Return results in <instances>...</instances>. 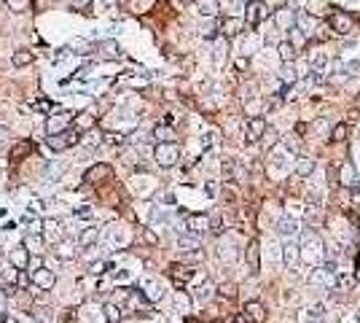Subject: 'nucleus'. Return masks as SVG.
<instances>
[{"instance_id":"nucleus-23","label":"nucleus","mask_w":360,"mask_h":323,"mask_svg":"<svg viewBox=\"0 0 360 323\" xmlns=\"http://www.w3.org/2000/svg\"><path fill=\"white\" fill-rule=\"evenodd\" d=\"M218 0H199V11H202L204 16H218Z\"/></svg>"},{"instance_id":"nucleus-14","label":"nucleus","mask_w":360,"mask_h":323,"mask_svg":"<svg viewBox=\"0 0 360 323\" xmlns=\"http://www.w3.org/2000/svg\"><path fill=\"white\" fill-rule=\"evenodd\" d=\"M320 318H323V305H315L312 310H301L298 323H317Z\"/></svg>"},{"instance_id":"nucleus-12","label":"nucleus","mask_w":360,"mask_h":323,"mask_svg":"<svg viewBox=\"0 0 360 323\" xmlns=\"http://www.w3.org/2000/svg\"><path fill=\"white\" fill-rule=\"evenodd\" d=\"M293 22H296V14L290 8H279L277 11V27L279 30H293Z\"/></svg>"},{"instance_id":"nucleus-41","label":"nucleus","mask_w":360,"mask_h":323,"mask_svg":"<svg viewBox=\"0 0 360 323\" xmlns=\"http://www.w3.org/2000/svg\"><path fill=\"white\" fill-rule=\"evenodd\" d=\"M5 3L11 5L14 11H22V5H24V0H5Z\"/></svg>"},{"instance_id":"nucleus-44","label":"nucleus","mask_w":360,"mask_h":323,"mask_svg":"<svg viewBox=\"0 0 360 323\" xmlns=\"http://www.w3.org/2000/svg\"><path fill=\"white\" fill-rule=\"evenodd\" d=\"M145 242H151V245H156V237H153V232H145Z\"/></svg>"},{"instance_id":"nucleus-26","label":"nucleus","mask_w":360,"mask_h":323,"mask_svg":"<svg viewBox=\"0 0 360 323\" xmlns=\"http://www.w3.org/2000/svg\"><path fill=\"white\" fill-rule=\"evenodd\" d=\"M352 181H355V170H352L350 164H344V167H342V178H339V183H342V186H352Z\"/></svg>"},{"instance_id":"nucleus-40","label":"nucleus","mask_w":360,"mask_h":323,"mask_svg":"<svg viewBox=\"0 0 360 323\" xmlns=\"http://www.w3.org/2000/svg\"><path fill=\"white\" fill-rule=\"evenodd\" d=\"M8 137H11V132H8V129H0V148H3L5 143H8Z\"/></svg>"},{"instance_id":"nucleus-42","label":"nucleus","mask_w":360,"mask_h":323,"mask_svg":"<svg viewBox=\"0 0 360 323\" xmlns=\"http://www.w3.org/2000/svg\"><path fill=\"white\" fill-rule=\"evenodd\" d=\"M27 283H30V278H27L24 272H19V275H16V286H27Z\"/></svg>"},{"instance_id":"nucleus-38","label":"nucleus","mask_w":360,"mask_h":323,"mask_svg":"<svg viewBox=\"0 0 360 323\" xmlns=\"http://www.w3.org/2000/svg\"><path fill=\"white\" fill-rule=\"evenodd\" d=\"M312 65H315L317 70H320V68H325V65H328V57H325V54H317V57H315V62H312Z\"/></svg>"},{"instance_id":"nucleus-16","label":"nucleus","mask_w":360,"mask_h":323,"mask_svg":"<svg viewBox=\"0 0 360 323\" xmlns=\"http://www.w3.org/2000/svg\"><path fill=\"white\" fill-rule=\"evenodd\" d=\"M248 264H250V272H253V275L261 269V261H258V242H256V240L248 245Z\"/></svg>"},{"instance_id":"nucleus-37","label":"nucleus","mask_w":360,"mask_h":323,"mask_svg":"<svg viewBox=\"0 0 360 323\" xmlns=\"http://www.w3.org/2000/svg\"><path fill=\"white\" fill-rule=\"evenodd\" d=\"M89 3H91V0H70V8L73 11H84Z\"/></svg>"},{"instance_id":"nucleus-25","label":"nucleus","mask_w":360,"mask_h":323,"mask_svg":"<svg viewBox=\"0 0 360 323\" xmlns=\"http://www.w3.org/2000/svg\"><path fill=\"white\" fill-rule=\"evenodd\" d=\"M99 140H102V132H99V129H89V132L84 135V146H89V148L99 146Z\"/></svg>"},{"instance_id":"nucleus-31","label":"nucleus","mask_w":360,"mask_h":323,"mask_svg":"<svg viewBox=\"0 0 360 323\" xmlns=\"http://www.w3.org/2000/svg\"><path fill=\"white\" fill-rule=\"evenodd\" d=\"M312 24H315V22H312V16H306V14H298V27H301L298 32H306V35H309Z\"/></svg>"},{"instance_id":"nucleus-13","label":"nucleus","mask_w":360,"mask_h":323,"mask_svg":"<svg viewBox=\"0 0 360 323\" xmlns=\"http://www.w3.org/2000/svg\"><path fill=\"white\" fill-rule=\"evenodd\" d=\"M32 151H35V146H32L30 140H24V143H19V146L11 148V162H19V159H24V156H30Z\"/></svg>"},{"instance_id":"nucleus-1","label":"nucleus","mask_w":360,"mask_h":323,"mask_svg":"<svg viewBox=\"0 0 360 323\" xmlns=\"http://www.w3.org/2000/svg\"><path fill=\"white\" fill-rule=\"evenodd\" d=\"M153 156H156V162L162 164V167H172V164L180 159V148L175 143H159L156 151H153Z\"/></svg>"},{"instance_id":"nucleus-8","label":"nucleus","mask_w":360,"mask_h":323,"mask_svg":"<svg viewBox=\"0 0 360 323\" xmlns=\"http://www.w3.org/2000/svg\"><path fill=\"white\" fill-rule=\"evenodd\" d=\"M32 283H35L38 288H43V291H49V288H54V283H57V278H54V272L51 269H35V275H32Z\"/></svg>"},{"instance_id":"nucleus-32","label":"nucleus","mask_w":360,"mask_h":323,"mask_svg":"<svg viewBox=\"0 0 360 323\" xmlns=\"http://www.w3.org/2000/svg\"><path fill=\"white\" fill-rule=\"evenodd\" d=\"M285 261H288L290 267H296V261H298V250H296V245H288V248H285Z\"/></svg>"},{"instance_id":"nucleus-34","label":"nucleus","mask_w":360,"mask_h":323,"mask_svg":"<svg viewBox=\"0 0 360 323\" xmlns=\"http://www.w3.org/2000/svg\"><path fill=\"white\" fill-rule=\"evenodd\" d=\"M210 291H212V286H204V288H199V291L194 294V296H196V302H207V299H210Z\"/></svg>"},{"instance_id":"nucleus-35","label":"nucleus","mask_w":360,"mask_h":323,"mask_svg":"<svg viewBox=\"0 0 360 323\" xmlns=\"http://www.w3.org/2000/svg\"><path fill=\"white\" fill-rule=\"evenodd\" d=\"M344 137H347V124H339V127L336 129H333V140H344Z\"/></svg>"},{"instance_id":"nucleus-6","label":"nucleus","mask_w":360,"mask_h":323,"mask_svg":"<svg viewBox=\"0 0 360 323\" xmlns=\"http://www.w3.org/2000/svg\"><path fill=\"white\" fill-rule=\"evenodd\" d=\"M264 132H266V118H261V116L250 118L248 121V143H258L264 137Z\"/></svg>"},{"instance_id":"nucleus-30","label":"nucleus","mask_w":360,"mask_h":323,"mask_svg":"<svg viewBox=\"0 0 360 323\" xmlns=\"http://www.w3.org/2000/svg\"><path fill=\"white\" fill-rule=\"evenodd\" d=\"M180 250H199L196 237H180Z\"/></svg>"},{"instance_id":"nucleus-5","label":"nucleus","mask_w":360,"mask_h":323,"mask_svg":"<svg viewBox=\"0 0 360 323\" xmlns=\"http://www.w3.org/2000/svg\"><path fill=\"white\" fill-rule=\"evenodd\" d=\"M70 127V113H54L46 118V132L49 135H59Z\"/></svg>"},{"instance_id":"nucleus-21","label":"nucleus","mask_w":360,"mask_h":323,"mask_svg":"<svg viewBox=\"0 0 360 323\" xmlns=\"http://www.w3.org/2000/svg\"><path fill=\"white\" fill-rule=\"evenodd\" d=\"M277 232L279 234H288V237H293L298 232V226H296V221L293 218H279V223H277Z\"/></svg>"},{"instance_id":"nucleus-28","label":"nucleus","mask_w":360,"mask_h":323,"mask_svg":"<svg viewBox=\"0 0 360 323\" xmlns=\"http://www.w3.org/2000/svg\"><path fill=\"white\" fill-rule=\"evenodd\" d=\"M99 51H102V57H118V46L113 43V41L99 43Z\"/></svg>"},{"instance_id":"nucleus-7","label":"nucleus","mask_w":360,"mask_h":323,"mask_svg":"<svg viewBox=\"0 0 360 323\" xmlns=\"http://www.w3.org/2000/svg\"><path fill=\"white\" fill-rule=\"evenodd\" d=\"M331 30L339 32V35H347V32L352 30V19L342 14V11H336V14H331Z\"/></svg>"},{"instance_id":"nucleus-43","label":"nucleus","mask_w":360,"mask_h":323,"mask_svg":"<svg viewBox=\"0 0 360 323\" xmlns=\"http://www.w3.org/2000/svg\"><path fill=\"white\" fill-rule=\"evenodd\" d=\"M27 264H30V269H32V272H35V269H41V259H38V256H35V259H32V261H27Z\"/></svg>"},{"instance_id":"nucleus-33","label":"nucleus","mask_w":360,"mask_h":323,"mask_svg":"<svg viewBox=\"0 0 360 323\" xmlns=\"http://www.w3.org/2000/svg\"><path fill=\"white\" fill-rule=\"evenodd\" d=\"M352 283H355V278H352V275L347 272V275H342V278L336 280V286H339V291H347V288H350Z\"/></svg>"},{"instance_id":"nucleus-3","label":"nucleus","mask_w":360,"mask_h":323,"mask_svg":"<svg viewBox=\"0 0 360 323\" xmlns=\"http://www.w3.org/2000/svg\"><path fill=\"white\" fill-rule=\"evenodd\" d=\"M108 178H110V167H108V164H102V162L94 164V167H89L84 173V181L91 183V186H99V183H105Z\"/></svg>"},{"instance_id":"nucleus-45","label":"nucleus","mask_w":360,"mask_h":323,"mask_svg":"<svg viewBox=\"0 0 360 323\" xmlns=\"http://www.w3.org/2000/svg\"><path fill=\"white\" fill-rule=\"evenodd\" d=\"M231 323H248V318H245V315H237V318L231 321Z\"/></svg>"},{"instance_id":"nucleus-18","label":"nucleus","mask_w":360,"mask_h":323,"mask_svg":"<svg viewBox=\"0 0 360 323\" xmlns=\"http://www.w3.org/2000/svg\"><path fill=\"white\" fill-rule=\"evenodd\" d=\"M97 237H99V229H97V226H89V229H84V232H81L78 242H81L84 248H89V245H94V242H97Z\"/></svg>"},{"instance_id":"nucleus-17","label":"nucleus","mask_w":360,"mask_h":323,"mask_svg":"<svg viewBox=\"0 0 360 323\" xmlns=\"http://www.w3.org/2000/svg\"><path fill=\"white\" fill-rule=\"evenodd\" d=\"M153 137L162 143H175V132H172L167 124H159V127H153Z\"/></svg>"},{"instance_id":"nucleus-2","label":"nucleus","mask_w":360,"mask_h":323,"mask_svg":"<svg viewBox=\"0 0 360 323\" xmlns=\"http://www.w3.org/2000/svg\"><path fill=\"white\" fill-rule=\"evenodd\" d=\"M78 137H81V135H78V129H65V132H59V135H49V146L54 151H65V148L76 146Z\"/></svg>"},{"instance_id":"nucleus-27","label":"nucleus","mask_w":360,"mask_h":323,"mask_svg":"<svg viewBox=\"0 0 360 323\" xmlns=\"http://www.w3.org/2000/svg\"><path fill=\"white\" fill-rule=\"evenodd\" d=\"M32 59H35V57H32L30 51H16V54H14V65H16V68H24V65H30Z\"/></svg>"},{"instance_id":"nucleus-19","label":"nucleus","mask_w":360,"mask_h":323,"mask_svg":"<svg viewBox=\"0 0 360 323\" xmlns=\"http://www.w3.org/2000/svg\"><path fill=\"white\" fill-rule=\"evenodd\" d=\"M27 261H30V256H27V250H24V248L11 250V264H14L16 269H24V267H27Z\"/></svg>"},{"instance_id":"nucleus-9","label":"nucleus","mask_w":360,"mask_h":323,"mask_svg":"<svg viewBox=\"0 0 360 323\" xmlns=\"http://www.w3.org/2000/svg\"><path fill=\"white\" fill-rule=\"evenodd\" d=\"M245 318L253 323H264L266 321V310L261 307V302H248L245 305Z\"/></svg>"},{"instance_id":"nucleus-24","label":"nucleus","mask_w":360,"mask_h":323,"mask_svg":"<svg viewBox=\"0 0 360 323\" xmlns=\"http://www.w3.org/2000/svg\"><path fill=\"white\" fill-rule=\"evenodd\" d=\"M188 229L194 234L204 232V229H207V218H204V215H191V218H188Z\"/></svg>"},{"instance_id":"nucleus-15","label":"nucleus","mask_w":360,"mask_h":323,"mask_svg":"<svg viewBox=\"0 0 360 323\" xmlns=\"http://www.w3.org/2000/svg\"><path fill=\"white\" fill-rule=\"evenodd\" d=\"M43 245H46V240H43L41 234H30L27 240H24V248H27L30 253H35V256L43 253Z\"/></svg>"},{"instance_id":"nucleus-22","label":"nucleus","mask_w":360,"mask_h":323,"mask_svg":"<svg viewBox=\"0 0 360 323\" xmlns=\"http://www.w3.org/2000/svg\"><path fill=\"white\" fill-rule=\"evenodd\" d=\"M279 57H282V62H293L296 59V46L290 41H282L279 43Z\"/></svg>"},{"instance_id":"nucleus-36","label":"nucleus","mask_w":360,"mask_h":323,"mask_svg":"<svg viewBox=\"0 0 360 323\" xmlns=\"http://www.w3.org/2000/svg\"><path fill=\"white\" fill-rule=\"evenodd\" d=\"M226 51H229V46L221 41V43H218V51H215V62L218 65H221V59H226Z\"/></svg>"},{"instance_id":"nucleus-39","label":"nucleus","mask_w":360,"mask_h":323,"mask_svg":"<svg viewBox=\"0 0 360 323\" xmlns=\"http://www.w3.org/2000/svg\"><path fill=\"white\" fill-rule=\"evenodd\" d=\"M78 124H81V127H91V113H81L78 116Z\"/></svg>"},{"instance_id":"nucleus-4","label":"nucleus","mask_w":360,"mask_h":323,"mask_svg":"<svg viewBox=\"0 0 360 323\" xmlns=\"http://www.w3.org/2000/svg\"><path fill=\"white\" fill-rule=\"evenodd\" d=\"M266 14H269V11L264 8L261 0H250L248 11H245V22H248L250 27H258V24H261V19H266Z\"/></svg>"},{"instance_id":"nucleus-20","label":"nucleus","mask_w":360,"mask_h":323,"mask_svg":"<svg viewBox=\"0 0 360 323\" xmlns=\"http://www.w3.org/2000/svg\"><path fill=\"white\" fill-rule=\"evenodd\" d=\"M296 173L301 175V178L312 175V173H315V162H312L309 156H301V159H298V164H296Z\"/></svg>"},{"instance_id":"nucleus-29","label":"nucleus","mask_w":360,"mask_h":323,"mask_svg":"<svg viewBox=\"0 0 360 323\" xmlns=\"http://www.w3.org/2000/svg\"><path fill=\"white\" fill-rule=\"evenodd\" d=\"M282 81H285V84H293V81H296V68H293V62H285V65H282Z\"/></svg>"},{"instance_id":"nucleus-10","label":"nucleus","mask_w":360,"mask_h":323,"mask_svg":"<svg viewBox=\"0 0 360 323\" xmlns=\"http://www.w3.org/2000/svg\"><path fill=\"white\" fill-rule=\"evenodd\" d=\"M191 278H194V269L185 267V264H175L172 267V280H175V286H185Z\"/></svg>"},{"instance_id":"nucleus-11","label":"nucleus","mask_w":360,"mask_h":323,"mask_svg":"<svg viewBox=\"0 0 360 323\" xmlns=\"http://www.w3.org/2000/svg\"><path fill=\"white\" fill-rule=\"evenodd\" d=\"M221 30L226 35H239V30H245V19H237V16H226L221 22Z\"/></svg>"},{"instance_id":"nucleus-46","label":"nucleus","mask_w":360,"mask_h":323,"mask_svg":"<svg viewBox=\"0 0 360 323\" xmlns=\"http://www.w3.org/2000/svg\"><path fill=\"white\" fill-rule=\"evenodd\" d=\"M3 323H16L14 318H8V315H3Z\"/></svg>"}]
</instances>
